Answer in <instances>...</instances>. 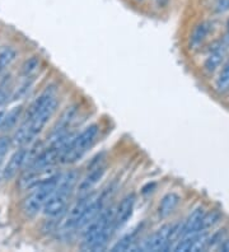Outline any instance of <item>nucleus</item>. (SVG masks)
Listing matches in <instances>:
<instances>
[{"instance_id":"10","label":"nucleus","mask_w":229,"mask_h":252,"mask_svg":"<svg viewBox=\"0 0 229 252\" xmlns=\"http://www.w3.org/2000/svg\"><path fill=\"white\" fill-rule=\"evenodd\" d=\"M135 201H136V196L135 194H128L124 199L120 201L117 208H115V217H113V225L115 229L121 228L122 225H125L129 221V219L131 218L132 212H134Z\"/></svg>"},{"instance_id":"23","label":"nucleus","mask_w":229,"mask_h":252,"mask_svg":"<svg viewBox=\"0 0 229 252\" xmlns=\"http://www.w3.org/2000/svg\"><path fill=\"white\" fill-rule=\"evenodd\" d=\"M229 10V0H217L214 4V12L218 14L226 13Z\"/></svg>"},{"instance_id":"24","label":"nucleus","mask_w":229,"mask_h":252,"mask_svg":"<svg viewBox=\"0 0 229 252\" xmlns=\"http://www.w3.org/2000/svg\"><path fill=\"white\" fill-rule=\"evenodd\" d=\"M9 145H10L9 139L5 138V136H1V138H0V163L3 162L4 157H5L6 153H8Z\"/></svg>"},{"instance_id":"9","label":"nucleus","mask_w":229,"mask_h":252,"mask_svg":"<svg viewBox=\"0 0 229 252\" xmlns=\"http://www.w3.org/2000/svg\"><path fill=\"white\" fill-rule=\"evenodd\" d=\"M104 172H106V166H104L103 163L102 162L93 163L91 167V171L88 169L87 175L84 176L79 182H78V185H76L78 192H79L80 195L91 192V191L95 189L96 185L101 181Z\"/></svg>"},{"instance_id":"1","label":"nucleus","mask_w":229,"mask_h":252,"mask_svg":"<svg viewBox=\"0 0 229 252\" xmlns=\"http://www.w3.org/2000/svg\"><path fill=\"white\" fill-rule=\"evenodd\" d=\"M58 107L59 99L56 97L55 90L50 87L30 106L25 121L13 136V145L21 148L30 144L45 129V126L51 120Z\"/></svg>"},{"instance_id":"8","label":"nucleus","mask_w":229,"mask_h":252,"mask_svg":"<svg viewBox=\"0 0 229 252\" xmlns=\"http://www.w3.org/2000/svg\"><path fill=\"white\" fill-rule=\"evenodd\" d=\"M92 196H93V192H88V194L82 195L80 199L76 200L70 209L67 210L66 217H65L64 223H63V227H64L65 231H76V229H78L79 219L82 218L83 213L87 209V206H88Z\"/></svg>"},{"instance_id":"13","label":"nucleus","mask_w":229,"mask_h":252,"mask_svg":"<svg viewBox=\"0 0 229 252\" xmlns=\"http://www.w3.org/2000/svg\"><path fill=\"white\" fill-rule=\"evenodd\" d=\"M204 214L205 210L201 206L194 210L182 224V228H181V237L189 236V234H197L198 225H200V221H201Z\"/></svg>"},{"instance_id":"21","label":"nucleus","mask_w":229,"mask_h":252,"mask_svg":"<svg viewBox=\"0 0 229 252\" xmlns=\"http://www.w3.org/2000/svg\"><path fill=\"white\" fill-rule=\"evenodd\" d=\"M215 87H217L218 92L220 93L227 92L229 90V62L224 66L223 70L220 71L219 77L217 79V83H215Z\"/></svg>"},{"instance_id":"14","label":"nucleus","mask_w":229,"mask_h":252,"mask_svg":"<svg viewBox=\"0 0 229 252\" xmlns=\"http://www.w3.org/2000/svg\"><path fill=\"white\" fill-rule=\"evenodd\" d=\"M211 31V23L209 22H202V23H198L197 26L194 30L193 34H191V46L197 47L200 43H202V41L209 36Z\"/></svg>"},{"instance_id":"26","label":"nucleus","mask_w":229,"mask_h":252,"mask_svg":"<svg viewBox=\"0 0 229 252\" xmlns=\"http://www.w3.org/2000/svg\"><path fill=\"white\" fill-rule=\"evenodd\" d=\"M4 117H5V112H4V111H1V112H0V129H1V126H3Z\"/></svg>"},{"instance_id":"25","label":"nucleus","mask_w":229,"mask_h":252,"mask_svg":"<svg viewBox=\"0 0 229 252\" xmlns=\"http://www.w3.org/2000/svg\"><path fill=\"white\" fill-rule=\"evenodd\" d=\"M218 250L222 252H229V238H224L218 246Z\"/></svg>"},{"instance_id":"15","label":"nucleus","mask_w":229,"mask_h":252,"mask_svg":"<svg viewBox=\"0 0 229 252\" xmlns=\"http://www.w3.org/2000/svg\"><path fill=\"white\" fill-rule=\"evenodd\" d=\"M17 50L12 46H4L0 50V74L4 73L17 59Z\"/></svg>"},{"instance_id":"20","label":"nucleus","mask_w":229,"mask_h":252,"mask_svg":"<svg viewBox=\"0 0 229 252\" xmlns=\"http://www.w3.org/2000/svg\"><path fill=\"white\" fill-rule=\"evenodd\" d=\"M21 115H22V106L19 107H14L13 110H10L8 114H5V117H4V123H3V129L9 130L12 127H14L18 123V120L21 119Z\"/></svg>"},{"instance_id":"4","label":"nucleus","mask_w":229,"mask_h":252,"mask_svg":"<svg viewBox=\"0 0 229 252\" xmlns=\"http://www.w3.org/2000/svg\"><path fill=\"white\" fill-rule=\"evenodd\" d=\"M98 134H99V126L97 124H92L82 130L79 134L71 135L65 144L60 162L64 164H71L79 160L89 151V148L95 144Z\"/></svg>"},{"instance_id":"7","label":"nucleus","mask_w":229,"mask_h":252,"mask_svg":"<svg viewBox=\"0 0 229 252\" xmlns=\"http://www.w3.org/2000/svg\"><path fill=\"white\" fill-rule=\"evenodd\" d=\"M34 157H36V154H34V151L32 148H19L18 151L15 152L12 157H10L9 162L6 163L5 168L3 171L4 179L10 180L13 177H15L17 173L21 172L26 166H28L31 160L33 159Z\"/></svg>"},{"instance_id":"17","label":"nucleus","mask_w":229,"mask_h":252,"mask_svg":"<svg viewBox=\"0 0 229 252\" xmlns=\"http://www.w3.org/2000/svg\"><path fill=\"white\" fill-rule=\"evenodd\" d=\"M40 65H41L40 56H37V55L31 56V58L27 59V60L23 63V65H22L21 74L25 78H32L34 74L38 71Z\"/></svg>"},{"instance_id":"27","label":"nucleus","mask_w":229,"mask_h":252,"mask_svg":"<svg viewBox=\"0 0 229 252\" xmlns=\"http://www.w3.org/2000/svg\"><path fill=\"white\" fill-rule=\"evenodd\" d=\"M227 41L229 43V21H228V25H227Z\"/></svg>"},{"instance_id":"2","label":"nucleus","mask_w":229,"mask_h":252,"mask_svg":"<svg viewBox=\"0 0 229 252\" xmlns=\"http://www.w3.org/2000/svg\"><path fill=\"white\" fill-rule=\"evenodd\" d=\"M115 209L104 208L96 218L82 228V249L87 251H102L116 229L113 225Z\"/></svg>"},{"instance_id":"5","label":"nucleus","mask_w":229,"mask_h":252,"mask_svg":"<svg viewBox=\"0 0 229 252\" xmlns=\"http://www.w3.org/2000/svg\"><path fill=\"white\" fill-rule=\"evenodd\" d=\"M59 177H60V173H56L49 179L43 180L33 189H31L30 194L25 197L23 203H22V212L25 213L26 217L32 218L40 212H42L45 204L47 203L52 192L55 191Z\"/></svg>"},{"instance_id":"3","label":"nucleus","mask_w":229,"mask_h":252,"mask_svg":"<svg viewBox=\"0 0 229 252\" xmlns=\"http://www.w3.org/2000/svg\"><path fill=\"white\" fill-rule=\"evenodd\" d=\"M80 176L78 171L71 169L65 173H61L59 177L58 185H56L55 191L52 192L47 203L43 206L42 213L49 218H58L63 216L66 212L69 199L73 194L74 189L79 182Z\"/></svg>"},{"instance_id":"11","label":"nucleus","mask_w":229,"mask_h":252,"mask_svg":"<svg viewBox=\"0 0 229 252\" xmlns=\"http://www.w3.org/2000/svg\"><path fill=\"white\" fill-rule=\"evenodd\" d=\"M76 114H78L76 106H71V107H69L65 111L64 114L61 115L60 120L58 121L56 126L52 130L51 136H50V142H55L58 139L63 138V136L69 134V130H70V126L73 124V121L75 120Z\"/></svg>"},{"instance_id":"16","label":"nucleus","mask_w":229,"mask_h":252,"mask_svg":"<svg viewBox=\"0 0 229 252\" xmlns=\"http://www.w3.org/2000/svg\"><path fill=\"white\" fill-rule=\"evenodd\" d=\"M224 56H226V50L223 47H218V49L214 50L205 62V70L209 71V73L217 70V68H219V65L223 62Z\"/></svg>"},{"instance_id":"22","label":"nucleus","mask_w":229,"mask_h":252,"mask_svg":"<svg viewBox=\"0 0 229 252\" xmlns=\"http://www.w3.org/2000/svg\"><path fill=\"white\" fill-rule=\"evenodd\" d=\"M10 97V78L5 77L0 80V107L8 102Z\"/></svg>"},{"instance_id":"6","label":"nucleus","mask_w":229,"mask_h":252,"mask_svg":"<svg viewBox=\"0 0 229 252\" xmlns=\"http://www.w3.org/2000/svg\"><path fill=\"white\" fill-rule=\"evenodd\" d=\"M171 224L163 225L156 231L152 236L141 242V245L135 246L134 250H140V251H168L171 250V245H169V232H171Z\"/></svg>"},{"instance_id":"18","label":"nucleus","mask_w":229,"mask_h":252,"mask_svg":"<svg viewBox=\"0 0 229 252\" xmlns=\"http://www.w3.org/2000/svg\"><path fill=\"white\" fill-rule=\"evenodd\" d=\"M220 218H222V216H220V213L217 212V210H214V212L210 213H205L201 221H200V225H198L197 233L206 232V229L214 227L220 220Z\"/></svg>"},{"instance_id":"12","label":"nucleus","mask_w":229,"mask_h":252,"mask_svg":"<svg viewBox=\"0 0 229 252\" xmlns=\"http://www.w3.org/2000/svg\"><path fill=\"white\" fill-rule=\"evenodd\" d=\"M181 203V196L176 192H168L162 197L158 205V216L161 218H167L177 209V206Z\"/></svg>"},{"instance_id":"19","label":"nucleus","mask_w":229,"mask_h":252,"mask_svg":"<svg viewBox=\"0 0 229 252\" xmlns=\"http://www.w3.org/2000/svg\"><path fill=\"white\" fill-rule=\"evenodd\" d=\"M136 234L137 232H132L131 234H128V236L124 237L122 240H120L119 242L112 247V251H130V250L134 249V246L136 245Z\"/></svg>"}]
</instances>
